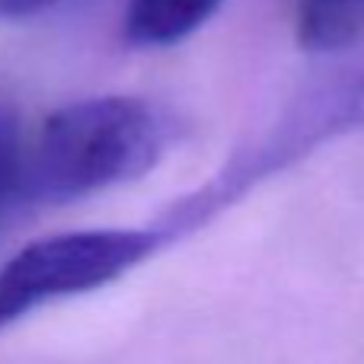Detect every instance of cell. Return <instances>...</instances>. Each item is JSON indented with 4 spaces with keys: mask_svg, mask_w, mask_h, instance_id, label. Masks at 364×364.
I'll return each mask as SVG.
<instances>
[{
    "mask_svg": "<svg viewBox=\"0 0 364 364\" xmlns=\"http://www.w3.org/2000/svg\"><path fill=\"white\" fill-rule=\"evenodd\" d=\"M170 122L138 96H93L61 106L23 141V201L68 205L157 166Z\"/></svg>",
    "mask_w": 364,
    "mask_h": 364,
    "instance_id": "1",
    "label": "cell"
},
{
    "mask_svg": "<svg viewBox=\"0 0 364 364\" xmlns=\"http://www.w3.org/2000/svg\"><path fill=\"white\" fill-rule=\"evenodd\" d=\"M364 128V55L307 80L269 125H262L211 179L179 198L164 214L157 230L166 243L205 227L220 211L262 186L265 179L291 170L320 147Z\"/></svg>",
    "mask_w": 364,
    "mask_h": 364,
    "instance_id": "2",
    "label": "cell"
},
{
    "mask_svg": "<svg viewBox=\"0 0 364 364\" xmlns=\"http://www.w3.org/2000/svg\"><path fill=\"white\" fill-rule=\"evenodd\" d=\"M164 246L170 243L154 224L68 230L32 240L0 265V326L48 304L115 284Z\"/></svg>",
    "mask_w": 364,
    "mask_h": 364,
    "instance_id": "3",
    "label": "cell"
},
{
    "mask_svg": "<svg viewBox=\"0 0 364 364\" xmlns=\"http://www.w3.org/2000/svg\"><path fill=\"white\" fill-rule=\"evenodd\" d=\"M220 0H128L125 38L138 48H166L198 32Z\"/></svg>",
    "mask_w": 364,
    "mask_h": 364,
    "instance_id": "4",
    "label": "cell"
},
{
    "mask_svg": "<svg viewBox=\"0 0 364 364\" xmlns=\"http://www.w3.org/2000/svg\"><path fill=\"white\" fill-rule=\"evenodd\" d=\"M364 38V0H297V42L304 51L333 55Z\"/></svg>",
    "mask_w": 364,
    "mask_h": 364,
    "instance_id": "5",
    "label": "cell"
},
{
    "mask_svg": "<svg viewBox=\"0 0 364 364\" xmlns=\"http://www.w3.org/2000/svg\"><path fill=\"white\" fill-rule=\"evenodd\" d=\"M23 141L6 115H0V220L23 208Z\"/></svg>",
    "mask_w": 364,
    "mask_h": 364,
    "instance_id": "6",
    "label": "cell"
},
{
    "mask_svg": "<svg viewBox=\"0 0 364 364\" xmlns=\"http://www.w3.org/2000/svg\"><path fill=\"white\" fill-rule=\"evenodd\" d=\"M58 0H0V19H29L51 10Z\"/></svg>",
    "mask_w": 364,
    "mask_h": 364,
    "instance_id": "7",
    "label": "cell"
}]
</instances>
